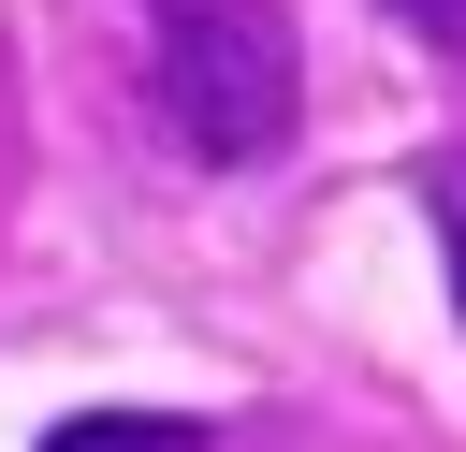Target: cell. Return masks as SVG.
Here are the masks:
<instances>
[{
    "mask_svg": "<svg viewBox=\"0 0 466 452\" xmlns=\"http://www.w3.org/2000/svg\"><path fill=\"white\" fill-rule=\"evenodd\" d=\"M44 452H218V437H204L189 408H73Z\"/></svg>",
    "mask_w": 466,
    "mask_h": 452,
    "instance_id": "7a4b0ae2",
    "label": "cell"
},
{
    "mask_svg": "<svg viewBox=\"0 0 466 452\" xmlns=\"http://www.w3.org/2000/svg\"><path fill=\"white\" fill-rule=\"evenodd\" d=\"M146 102H160L175 160L262 175L306 131V29H291V0H146Z\"/></svg>",
    "mask_w": 466,
    "mask_h": 452,
    "instance_id": "6da1fadb",
    "label": "cell"
},
{
    "mask_svg": "<svg viewBox=\"0 0 466 452\" xmlns=\"http://www.w3.org/2000/svg\"><path fill=\"white\" fill-rule=\"evenodd\" d=\"M393 15H408L422 44H451V58H466V0H393Z\"/></svg>",
    "mask_w": 466,
    "mask_h": 452,
    "instance_id": "277c9868",
    "label": "cell"
},
{
    "mask_svg": "<svg viewBox=\"0 0 466 452\" xmlns=\"http://www.w3.org/2000/svg\"><path fill=\"white\" fill-rule=\"evenodd\" d=\"M422 219H437V277H451V321H466V131L422 160Z\"/></svg>",
    "mask_w": 466,
    "mask_h": 452,
    "instance_id": "3957f363",
    "label": "cell"
}]
</instances>
